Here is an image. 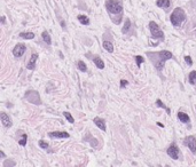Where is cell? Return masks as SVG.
<instances>
[{
  "instance_id": "obj_23",
  "label": "cell",
  "mask_w": 196,
  "mask_h": 167,
  "mask_svg": "<svg viewBox=\"0 0 196 167\" xmlns=\"http://www.w3.org/2000/svg\"><path fill=\"white\" fill-rule=\"evenodd\" d=\"M156 105H157V106H160V108H162V109H165V110H166V112H168V114L171 113V110L169 109L168 106L165 105L164 103H163V102H162V101H161L160 98H158V100H157V101H156Z\"/></svg>"
},
{
  "instance_id": "obj_14",
  "label": "cell",
  "mask_w": 196,
  "mask_h": 167,
  "mask_svg": "<svg viewBox=\"0 0 196 167\" xmlns=\"http://www.w3.org/2000/svg\"><path fill=\"white\" fill-rule=\"evenodd\" d=\"M178 118H179V120H180L181 122H184V124H189V122H190L189 116L187 113L182 112V111H179V112H178Z\"/></svg>"
},
{
  "instance_id": "obj_11",
  "label": "cell",
  "mask_w": 196,
  "mask_h": 167,
  "mask_svg": "<svg viewBox=\"0 0 196 167\" xmlns=\"http://www.w3.org/2000/svg\"><path fill=\"white\" fill-rule=\"evenodd\" d=\"M93 122H94V125H96L98 128H100L101 130L106 132L107 126H106V121H104V119L100 118V117H95V118L93 119Z\"/></svg>"
},
{
  "instance_id": "obj_9",
  "label": "cell",
  "mask_w": 196,
  "mask_h": 167,
  "mask_svg": "<svg viewBox=\"0 0 196 167\" xmlns=\"http://www.w3.org/2000/svg\"><path fill=\"white\" fill-rule=\"evenodd\" d=\"M48 136L51 139H68L70 134L67 132H51L48 133Z\"/></svg>"
},
{
  "instance_id": "obj_29",
  "label": "cell",
  "mask_w": 196,
  "mask_h": 167,
  "mask_svg": "<svg viewBox=\"0 0 196 167\" xmlns=\"http://www.w3.org/2000/svg\"><path fill=\"white\" fill-rule=\"evenodd\" d=\"M185 61H186V63L188 65H193V60L190 56H185Z\"/></svg>"
},
{
  "instance_id": "obj_4",
  "label": "cell",
  "mask_w": 196,
  "mask_h": 167,
  "mask_svg": "<svg viewBox=\"0 0 196 167\" xmlns=\"http://www.w3.org/2000/svg\"><path fill=\"white\" fill-rule=\"evenodd\" d=\"M149 30H150V33H152V38L164 40V33L161 30L160 25L157 24L156 22H154V21H150V22H149Z\"/></svg>"
},
{
  "instance_id": "obj_22",
  "label": "cell",
  "mask_w": 196,
  "mask_h": 167,
  "mask_svg": "<svg viewBox=\"0 0 196 167\" xmlns=\"http://www.w3.org/2000/svg\"><path fill=\"white\" fill-rule=\"evenodd\" d=\"M130 28H131V21L128 20V18H126V20H125V23H124V26H123V29H122V32L127 33L128 30H130Z\"/></svg>"
},
{
  "instance_id": "obj_28",
  "label": "cell",
  "mask_w": 196,
  "mask_h": 167,
  "mask_svg": "<svg viewBox=\"0 0 196 167\" xmlns=\"http://www.w3.org/2000/svg\"><path fill=\"white\" fill-rule=\"evenodd\" d=\"M38 144H39V147L41 148V149H47L48 148V144L45 141H43V140H40L39 142H38Z\"/></svg>"
},
{
  "instance_id": "obj_18",
  "label": "cell",
  "mask_w": 196,
  "mask_h": 167,
  "mask_svg": "<svg viewBox=\"0 0 196 167\" xmlns=\"http://www.w3.org/2000/svg\"><path fill=\"white\" fill-rule=\"evenodd\" d=\"M41 37H43V40L47 44V45H51L52 44V39H51V36H49V33L47 31H44V32L41 33Z\"/></svg>"
},
{
  "instance_id": "obj_24",
  "label": "cell",
  "mask_w": 196,
  "mask_h": 167,
  "mask_svg": "<svg viewBox=\"0 0 196 167\" xmlns=\"http://www.w3.org/2000/svg\"><path fill=\"white\" fill-rule=\"evenodd\" d=\"M77 66H78V69H79L81 72H86V71H87V66H86V64H85L83 61H78Z\"/></svg>"
},
{
  "instance_id": "obj_6",
  "label": "cell",
  "mask_w": 196,
  "mask_h": 167,
  "mask_svg": "<svg viewBox=\"0 0 196 167\" xmlns=\"http://www.w3.org/2000/svg\"><path fill=\"white\" fill-rule=\"evenodd\" d=\"M166 153L169 155V157H171L172 159L177 160V159H179V156H180V150H179V148L177 147L176 144H171V145L168 148Z\"/></svg>"
},
{
  "instance_id": "obj_20",
  "label": "cell",
  "mask_w": 196,
  "mask_h": 167,
  "mask_svg": "<svg viewBox=\"0 0 196 167\" xmlns=\"http://www.w3.org/2000/svg\"><path fill=\"white\" fill-rule=\"evenodd\" d=\"M20 37L23 38V39H28V40H30V39H33V38H35V33H32V32H21L20 33Z\"/></svg>"
},
{
  "instance_id": "obj_7",
  "label": "cell",
  "mask_w": 196,
  "mask_h": 167,
  "mask_svg": "<svg viewBox=\"0 0 196 167\" xmlns=\"http://www.w3.org/2000/svg\"><path fill=\"white\" fill-rule=\"evenodd\" d=\"M184 144L186 147H188L189 150L195 155L196 153V139L194 136H187V137H185Z\"/></svg>"
},
{
  "instance_id": "obj_15",
  "label": "cell",
  "mask_w": 196,
  "mask_h": 167,
  "mask_svg": "<svg viewBox=\"0 0 196 167\" xmlns=\"http://www.w3.org/2000/svg\"><path fill=\"white\" fill-rule=\"evenodd\" d=\"M92 60H93V62H94V64L96 65V68H98V69H100V70L104 69V62L102 61V58H101V57L92 56Z\"/></svg>"
},
{
  "instance_id": "obj_33",
  "label": "cell",
  "mask_w": 196,
  "mask_h": 167,
  "mask_svg": "<svg viewBox=\"0 0 196 167\" xmlns=\"http://www.w3.org/2000/svg\"><path fill=\"white\" fill-rule=\"evenodd\" d=\"M157 125H158V126H160V127H164V125H162L161 122H157Z\"/></svg>"
},
{
  "instance_id": "obj_19",
  "label": "cell",
  "mask_w": 196,
  "mask_h": 167,
  "mask_svg": "<svg viewBox=\"0 0 196 167\" xmlns=\"http://www.w3.org/2000/svg\"><path fill=\"white\" fill-rule=\"evenodd\" d=\"M103 48L107 50V52H109V53H112L114 52V45H112L110 41H103Z\"/></svg>"
},
{
  "instance_id": "obj_32",
  "label": "cell",
  "mask_w": 196,
  "mask_h": 167,
  "mask_svg": "<svg viewBox=\"0 0 196 167\" xmlns=\"http://www.w3.org/2000/svg\"><path fill=\"white\" fill-rule=\"evenodd\" d=\"M1 23H2V24H5V17L4 16L1 17Z\"/></svg>"
},
{
  "instance_id": "obj_27",
  "label": "cell",
  "mask_w": 196,
  "mask_h": 167,
  "mask_svg": "<svg viewBox=\"0 0 196 167\" xmlns=\"http://www.w3.org/2000/svg\"><path fill=\"white\" fill-rule=\"evenodd\" d=\"M134 58H136V65H138V68H140V65L144 62V58L142 56H140V55L136 56Z\"/></svg>"
},
{
  "instance_id": "obj_5",
  "label": "cell",
  "mask_w": 196,
  "mask_h": 167,
  "mask_svg": "<svg viewBox=\"0 0 196 167\" xmlns=\"http://www.w3.org/2000/svg\"><path fill=\"white\" fill-rule=\"evenodd\" d=\"M24 96H25V100H27L28 102L32 103V104H36V105H40V104H41L40 95L36 90H28Z\"/></svg>"
},
{
  "instance_id": "obj_17",
  "label": "cell",
  "mask_w": 196,
  "mask_h": 167,
  "mask_svg": "<svg viewBox=\"0 0 196 167\" xmlns=\"http://www.w3.org/2000/svg\"><path fill=\"white\" fill-rule=\"evenodd\" d=\"M77 18H78V21L80 22V24H83V25L90 24V18H88L86 15H78Z\"/></svg>"
},
{
  "instance_id": "obj_16",
  "label": "cell",
  "mask_w": 196,
  "mask_h": 167,
  "mask_svg": "<svg viewBox=\"0 0 196 167\" xmlns=\"http://www.w3.org/2000/svg\"><path fill=\"white\" fill-rule=\"evenodd\" d=\"M156 5L160 7V8L168 9L169 7L171 6V1H170V0H157Z\"/></svg>"
},
{
  "instance_id": "obj_10",
  "label": "cell",
  "mask_w": 196,
  "mask_h": 167,
  "mask_svg": "<svg viewBox=\"0 0 196 167\" xmlns=\"http://www.w3.org/2000/svg\"><path fill=\"white\" fill-rule=\"evenodd\" d=\"M0 119H1V124H2L4 127H6V128H9V127L13 126L12 119L9 118V116H7L5 112H1V113H0Z\"/></svg>"
},
{
  "instance_id": "obj_12",
  "label": "cell",
  "mask_w": 196,
  "mask_h": 167,
  "mask_svg": "<svg viewBox=\"0 0 196 167\" xmlns=\"http://www.w3.org/2000/svg\"><path fill=\"white\" fill-rule=\"evenodd\" d=\"M37 60H38V54H32L30 60H29L28 64H27V68L28 70H35L36 69V63Z\"/></svg>"
},
{
  "instance_id": "obj_8",
  "label": "cell",
  "mask_w": 196,
  "mask_h": 167,
  "mask_svg": "<svg viewBox=\"0 0 196 167\" xmlns=\"http://www.w3.org/2000/svg\"><path fill=\"white\" fill-rule=\"evenodd\" d=\"M25 50H27V47L24 44H17V45L13 48V55L16 57V58H19L25 53Z\"/></svg>"
},
{
  "instance_id": "obj_31",
  "label": "cell",
  "mask_w": 196,
  "mask_h": 167,
  "mask_svg": "<svg viewBox=\"0 0 196 167\" xmlns=\"http://www.w3.org/2000/svg\"><path fill=\"white\" fill-rule=\"evenodd\" d=\"M8 165H12V166H15V163H4V166H8Z\"/></svg>"
},
{
  "instance_id": "obj_30",
  "label": "cell",
  "mask_w": 196,
  "mask_h": 167,
  "mask_svg": "<svg viewBox=\"0 0 196 167\" xmlns=\"http://www.w3.org/2000/svg\"><path fill=\"white\" fill-rule=\"evenodd\" d=\"M128 85V82L127 80H125V79H122L120 80V88H125V86Z\"/></svg>"
},
{
  "instance_id": "obj_3",
  "label": "cell",
  "mask_w": 196,
  "mask_h": 167,
  "mask_svg": "<svg viewBox=\"0 0 196 167\" xmlns=\"http://www.w3.org/2000/svg\"><path fill=\"white\" fill-rule=\"evenodd\" d=\"M106 8L109 14L112 15H118V14L120 15L123 12V6L119 2V0H108L106 2Z\"/></svg>"
},
{
  "instance_id": "obj_34",
  "label": "cell",
  "mask_w": 196,
  "mask_h": 167,
  "mask_svg": "<svg viewBox=\"0 0 196 167\" xmlns=\"http://www.w3.org/2000/svg\"><path fill=\"white\" fill-rule=\"evenodd\" d=\"M1 158H5V153L2 152V151H1Z\"/></svg>"
},
{
  "instance_id": "obj_21",
  "label": "cell",
  "mask_w": 196,
  "mask_h": 167,
  "mask_svg": "<svg viewBox=\"0 0 196 167\" xmlns=\"http://www.w3.org/2000/svg\"><path fill=\"white\" fill-rule=\"evenodd\" d=\"M188 79L190 85H196V71H192L188 74Z\"/></svg>"
},
{
  "instance_id": "obj_1",
  "label": "cell",
  "mask_w": 196,
  "mask_h": 167,
  "mask_svg": "<svg viewBox=\"0 0 196 167\" xmlns=\"http://www.w3.org/2000/svg\"><path fill=\"white\" fill-rule=\"evenodd\" d=\"M147 57L150 60V62L154 64V66L156 68L157 71L161 72L163 70L165 62L168 61V60L173 58V55L169 50H161V52H155V53L147 52Z\"/></svg>"
},
{
  "instance_id": "obj_13",
  "label": "cell",
  "mask_w": 196,
  "mask_h": 167,
  "mask_svg": "<svg viewBox=\"0 0 196 167\" xmlns=\"http://www.w3.org/2000/svg\"><path fill=\"white\" fill-rule=\"evenodd\" d=\"M83 141H85V142H88L93 148L98 147V143H99V141H98L96 139H94V137H93V136L90 134V133H87V134H86V136H85L84 139H83Z\"/></svg>"
},
{
  "instance_id": "obj_26",
  "label": "cell",
  "mask_w": 196,
  "mask_h": 167,
  "mask_svg": "<svg viewBox=\"0 0 196 167\" xmlns=\"http://www.w3.org/2000/svg\"><path fill=\"white\" fill-rule=\"evenodd\" d=\"M27 141H28V136H27V134H23V135H22V139L19 141V144H20V145H22V147H25Z\"/></svg>"
},
{
  "instance_id": "obj_25",
  "label": "cell",
  "mask_w": 196,
  "mask_h": 167,
  "mask_svg": "<svg viewBox=\"0 0 196 167\" xmlns=\"http://www.w3.org/2000/svg\"><path fill=\"white\" fill-rule=\"evenodd\" d=\"M63 116L65 117V118H67V120H68L70 124H73V122H75V119H73V117H72L71 114H70V112H68V111H64Z\"/></svg>"
},
{
  "instance_id": "obj_2",
  "label": "cell",
  "mask_w": 196,
  "mask_h": 167,
  "mask_svg": "<svg viewBox=\"0 0 196 167\" xmlns=\"http://www.w3.org/2000/svg\"><path fill=\"white\" fill-rule=\"evenodd\" d=\"M185 20H186V13H185L184 9L180 8V7L174 8V10L170 16V21H171L173 26H177V28L180 26L182 24V22H185Z\"/></svg>"
}]
</instances>
